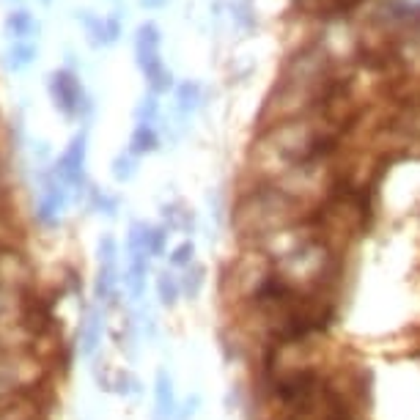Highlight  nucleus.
I'll list each match as a JSON object with an SVG mask.
<instances>
[{
	"label": "nucleus",
	"mask_w": 420,
	"mask_h": 420,
	"mask_svg": "<svg viewBox=\"0 0 420 420\" xmlns=\"http://www.w3.org/2000/svg\"><path fill=\"white\" fill-rule=\"evenodd\" d=\"M56 99L58 105L63 107V113H75L77 102H80V88L72 80V75H56Z\"/></svg>",
	"instance_id": "1"
},
{
	"label": "nucleus",
	"mask_w": 420,
	"mask_h": 420,
	"mask_svg": "<svg viewBox=\"0 0 420 420\" xmlns=\"http://www.w3.org/2000/svg\"><path fill=\"white\" fill-rule=\"evenodd\" d=\"M83 152H85L83 137H77L75 143H72V149L63 154V159H61V176L66 182H72V184L80 182V173H83Z\"/></svg>",
	"instance_id": "2"
},
{
	"label": "nucleus",
	"mask_w": 420,
	"mask_h": 420,
	"mask_svg": "<svg viewBox=\"0 0 420 420\" xmlns=\"http://www.w3.org/2000/svg\"><path fill=\"white\" fill-rule=\"evenodd\" d=\"M173 387H171V377L165 374V371H159L157 374V415L159 420H168L173 415Z\"/></svg>",
	"instance_id": "3"
},
{
	"label": "nucleus",
	"mask_w": 420,
	"mask_h": 420,
	"mask_svg": "<svg viewBox=\"0 0 420 420\" xmlns=\"http://www.w3.org/2000/svg\"><path fill=\"white\" fill-rule=\"evenodd\" d=\"M157 291H159V300H162L165 305H176L179 291H182V283L173 278L171 272H162L159 280H157Z\"/></svg>",
	"instance_id": "4"
},
{
	"label": "nucleus",
	"mask_w": 420,
	"mask_h": 420,
	"mask_svg": "<svg viewBox=\"0 0 420 420\" xmlns=\"http://www.w3.org/2000/svg\"><path fill=\"white\" fill-rule=\"evenodd\" d=\"M154 146H157V137H154L152 127H149V124H140V127L135 130V137H132V152H135V154L152 152Z\"/></svg>",
	"instance_id": "5"
},
{
	"label": "nucleus",
	"mask_w": 420,
	"mask_h": 420,
	"mask_svg": "<svg viewBox=\"0 0 420 420\" xmlns=\"http://www.w3.org/2000/svg\"><path fill=\"white\" fill-rule=\"evenodd\" d=\"M201 286H204V267L190 264V267H187V275H184V280H182V288H184L190 297H198Z\"/></svg>",
	"instance_id": "6"
},
{
	"label": "nucleus",
	"mask_w": 420,
	"mask_h": 420,
	"mask_svg": "<svg viewBox=\"0 0 420 420\" xmlns=\"http://www.w3.org/2000/svg\"><path fill=\"white\" fill-rule=\"evenodd\" d=\"M192 256H195L192 242H182V245H179V248L171 253V267H190Z\"/></svg>",
	"instance_id": "7"
}]
</instances>
